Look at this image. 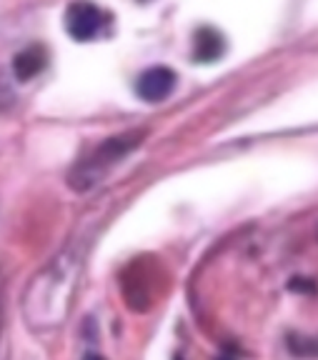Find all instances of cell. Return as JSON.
Listing matches in <instances>:
<instances>
[{"label": "cell", "mask_w": 318, "mask_h": 360, "mask_svg": "<svg viewBox=\"0 0 318 360\" xmlns=\"http://www.w3.org/2000/svg\"><path fill=\"white\" fill-rule=\"evenodd\" d=\"M83 360H106V358H103V355H96V353H91V355H86V358H83Z\"/></svg>", "instance_id": "8992f818"}, {"label": "cell", "mask_w": 318, "mask_h": 360, "mask_svg": "<svg viewBox=\"0 0 318 360\" xmlns=\"http://www.w3.org/2000/svg\"><path fill=\"white\" fill-rule=\"evenodd\" d=\"M176 80L178 78L171 68L155 65V68H148L146 73L138 78L136 90H138V96H141L146 103H160L173 93Z\"/></svg>", "instance_id": "3957f363"}, {"label": "cell", "mask_w": 318, "mask_h": 360, "mask_svg": "<svg viewBox=\"0 0 318 360\" xmlns=\"http://www.w3.org/2000/svg\"><path fill=\"white\" fill-rule=\"evenodd\" d=\"M108 22V15L91 0H75L65 11V30L73 40H93L98 38Z\"/></svg>", "instance_id": "7a4b0ae2"}, {"label": "cell", "mask_w": 318, "mask_h": 360, "mask_svg": "<svg viewBox=\"0 0 318 360\" xmlns=\"http://www.w3.org/2000/svg\"><path fill=\"white\" fill-rule=\"evenodd\" d=\"M143 141V133H125L118 135V138H110L106 141L101 148H96L91 158H86L80 165H75L73 173H70V186L75 191H88L103 178V175L108 173V168L113 163H118L120 158L128 155L136 146H141Z\"/></svg>", "instance_id": "6da1fadb"}, {"label": "cell", "mask_w": 318, "mask_h": 360, "mask_svg": "<svg viewBox=\"0 0 318 360\" xmlns=\"http://www.w3.org/2000/svg\"><path fill=\"white\" fill-rule=\"evenodd\" d=\"M48 65V53L46 48L40 45H30L25 51H20L15 58H13V73H15L18 80H30L38 73H43Z\"/></svg>", "instance_id": "5b68a950"}, {"label": "cell", "mask_w": 318, "mask_h": 360, "mask_svg": "<svg viewBox=\"0 0 318 360\" xmlns=\"http://www.w3.org/2000/svg\"><path fill=\"white\" fill-rule=\"evenodd\" d=\"M226 53V38L216 28H198L193 35V60L213 63Z\"/></svg>", "instance_id": "277c9868"}]
</instances>
